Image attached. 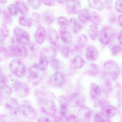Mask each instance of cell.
Masks as SVG:
<instances>
[{
    "mask_svg": "<svg viewBox=\"0 0 122 122\" xmlns=\"http://www.w3.org/2000/svg\"></svg>",
    "mask_w": 122,
    "mask_h": 122,
    "instance_id": "94428289",
    "label": "cell"
},
{
    "mask_svg": "<svg viewBox=\"0 0 122 122\" xmlns=\"http://www.w3.org/2000/svg\"><path fill=\"white\" fill-rule=\"evenodd\" d=\"M101 89L98 84L96 83L92 84L90 91L91 99L95 102L98 100L101 94Z\"/></svg>",
    "mask_w": 122,
    "mask_h": 122,
    "instance_id": "2e32d148",
    "label": "cell"
},
{
    "mask_svg": "<svg viewBox=\"0 0 122 122\" xmlns=\"http://www.w3.org/2000/svg\"><path fill=\"white\" fill-rule=\"evenodd\" d=\"M42 53L46 56L47 58H50L51 59L55 58L57 54L56 51L51 46L44 47L42 50Z\"/></svg>",
    "mask_w": 122,
    "mask_h": 122,
    "instance_id": "4316f807",
    "label": "cell"
},
{
    "mask_svg": "<svg viewBox=\"0 0 122 122\" xmlns=\"http://www.w3.org/2000/svg\"><path fill=\"white\" fill-rule=\"evenodd\" d=\"M45 5L48 6H54L55 5V0H42Z\"/></svg>",
    "mask_w": 122,
    "mask_h": 122,
    "instance_id": "816d5d0a",
    "label": "cell"
},
{
    "mask_svg": "<svg viewBox=\"0 0 122 122\" xmlns=\"http://www.w3.org/2000/svg\"><path fill=\"white\" fill-rule=\"evenodd\" d=\"M7 9L8 12L11 15L15 16L18 14V10L16 6L13 4H10L8 5Z\"/></svg>",
    "mask_w": 122,
    "mask_h": 122,
    "instance_id": "b9f144b4",
    "label": "cell"
},
{
    "mask_svg": "<svg viewBox=\"0 0 122 122\" xmlns=\"http://www.w3.org/2000/svg\"><path fill=\"white\" fill-rule=\"evenodd\" d=\"M12 93V89L8 85H4L1 86L0 95L1 99H9L11 97Z\"/></svg>",
    "mask_w": 122,
    "mask_h": 122,
    "instance_id": "ffe728a7",
    "label": "cell"
},
{
    "mask_svg": "<svg viewBox=\"0 0 122 122\" xmlns=\"http://www.w3.org/2000/svg\"><path fill=\"white\" fill-rule=\"evenodd\" d=\"M113 36L112 30L109 27H105L99 33L98 38L102 44L107 45L110 43Z\"/></svg>",
    "mask_w": 122,
    "mask_h": 122,
    "instance_id": "ba28073f",
    "label": "cell"
},
{
    "mask_svg": "<svg viewBox=\"0 0 122 122\" xmlns=\"http://www.w3.org/2000/svg\"><path fill=\"white\" fill-rule=\"evenodd\" d=\"M78 115L81 120L86 122H89L91 117V111L88 107H82L79 110Z\"/></svg>",
    "mask_w": 122,
    "mask_h": 122,
    "instance_id": "d6986e66",
    "label": "cell"
},
{
    "mask_svg": "<svg viewBox=\"0 0 122 122\" xmlns=\"http://www.w3.org/2000/svg\"><path fill=\"white\" fill-rule=\"evenodd\" d=\"M43 71L38 64H34L29 70L28 79L34 85H37L42 80Z\"/></svg>",
    "mask_w": 122,
    "mask_h": 122,
    "instance_id": "3957f363",
    "label": "cell"
},
{
    "mask_svg": "<svg viewBox=\"0 0 122 122\" xmlns=\"http://www.w3.org/2000/svg\"><path fill=\"white\" fill-rule=\"evenodd\" d=\"M38 104L43 113L49 117H53L56 113V105L53 101L47 99H41Z\"/></svg>",
    "mask_w": 122,
    "mask_h": 122,
    "instance_id": "7a4b0ae2",
    "label": "cell"
},
{
    "mask_svg": "<svg viewBox=\"0 0 122 122\" xmlns=\"http://www.w3.org/2000/svg\"><path fill=\"white\" fill-rule=\"evenodd\" d=\"M9 68L11 72L19 77L24 76L26 72V68L24 64L19 59H14L9 64Z\"/></svg>",
    "mask_w": 122,
    "mask_h": 122,
    "instance_id": "277c9868",
    "label": "cell"
},
{
    "mask_svg": "<svg viewBox=\"0 0 122 122\" xmlns=\"http://www.w3.org/2000/svg\"><path fill=\"white\" fill-rule=\"evenodd\" d=\"M118 102H119V107H118V112L120 116L122 117V95H120L118 96Z\"/></svg>",
    "mask_w": 122,
    "mask_h": 122,
    "instance_id": "f907efd6",
    "label": "cell"
},
{
    "mask_svg": "<svg viewBox=\"0 0 122 122\" xmlns=\"http://www.w3.org/2000/svg\"><path fill=\"white\" fill-rule=\"evenodd\" d=\"M11 54L9 49H7L4 46H1L0 47V58L1 59L3 58L4 59H8L11 56Z\"/></svg>",
    "mask_w": 122,
    "mask_h": 122,
    "instance_id": "60d3db41",
    "label": "cell"
},
{
    "mask_svg": "<svg viewBox=\"0 0 122 122\" xmlns=\"http://www.w3.org/2000/svg\"><path fill=\"white\" fill-rule=\"evenodd\" d=\"M122 48L120 45H115L111 49V53L113 56H117L122 51Z\"/></svg>",
    "mask_w": 122,
    "mask_h": 122,
    "instance_id": "bcb514c9",
    "label": "cell"
},
{
    "mask_svg": "<svg viewBox=\"0 0 122 122\" xmlns=\"http://www.w3.org/2000/svg\"><path fill=\"white\" fill-rule=\"evenodd\" d=\"M8 49L11 56H15L21 59L26 58L28 56V51L23 46H8Z\"/></svg>",
    "mask_w": 122,
    "mask_h": 122,
    "instance_id": "52a82bcc",
    "label": "cell"
},
{
    "mask_svg": "<svg viewBox=\"0 0 122 122\" xmlns=\"http://www.w3.org/2000/svg\"></svg>",
    "mask_w": 122,
    "mask_h": 122,
    "instance_id": "91938a15",
    "label": "cell"
},
{
    "mask_svg": "<svg viewBox=\"0 0 122 122\" xmlns=\"http://www.w3.org/2000/svg\"><path fill=\"white\" fill-rule=\"evenodd\" d=\"M15 37L24 46L28 45L30 42L29 34L26 31L20 28H16L13 30Z\"/></svg>",
    "mask_w": 122,
    "mask_h": 122,
    "instance_id": "30bf717a",
    "label": "cell"
},
{
    "mask_svg": "<svg viewBox=\"0 0 122 122\" xmlns=\"http://www.w3.org/2000/svg\"><path fill=\"white\" fill-rule=\"evenodd\" d=\"M99 32L97 25L92 24L90 26L88 31V35L92 41H95L99 36Z\"/></svg>",
    "mask_w": 122,
    "mask_h": 122,
    "instance_id": "484cf974",
    "label": "cell"
},
{
    "mask_svg": "<svg viewBox=\"0 0 122 122\" xmlns=\"http://www.w3.org/2000/svg\"><path fill=\"white\" fill-rule=\"evenodd\" d=\"M117 110L115 107L107 104L101 107V113L109 118L114 117L117 114Z\"/></svg>",
    "mask_w": 122,
    "mask_h": 122,
    "instance_id": "5bb4252c",
    "label": "cell"
},
{
    "mask_svg": "<svg viewBox=\"0 0 122 122\" xmlns=\"http://www.w3.org/2000/svg\"><path fill=\"white\" fill-rule=\"evenodd\" d=\"M120 72L119 67L114 61H107L104 64L103 76L105 79L114 81L118 78Z\"/></svg>",
    "mask_w": 122,
    "mask_h": 122,
    "instance_id": "6da1fadb",
    "label": "cell"
},
{
    "mask_svg": "<svg viewBox=\"0 0 122 122\" xmlns=\"http://www.w3.org/2000/svg\"><path fill=\"white\" fill-rule=\"evenodd\" d=\"M68 101L69 106L72 108H76L83 105L85 102V99L81 94L75 93L69 96Z\"/></svg>",
    "mask_w": 122,
    "mask_h": 122,
    "instance_id": "9c48e42d",
    "label": "cell"
},
{
    "mask_svg": "<svg viewBox=\"0 0 122 122\" xmlns=\"http://www.w3.org/2000/svg\"><path fill=\"white\" fill-rule=\"evenodd\" d=\"M1 16L3 21L6 24H10L12 23V19L11 15L5 10L1 11Z\"/></svg>",
    "mask_w": 122,
    "mask_h": 122,
    "instance_id": "d590c367",
    "label": "cell"
},
{
    "mask_svg": "<svg viewBox=\"0 0 122 122\" xmlns=\"http://www.w3.org/2000/svg\"><path fill=\"white\" fill-rule=\"evenodd\" d=\"M32 18L33 22H35V23L37 25H38L40 23V15L38 13L36 12H33L31 15Z\"/></svg>",
    "mask_w": 122,
    "mask_h": 122,
    "instance_id": "f6af8a7d",
    "label": "cell"
},
{
    "mask_svg": "<svg viewBox=\"0 0 122 122\" xmlns=\"http://www.w3.org/2000/svg\"><path fill=\"white\" fill-rule=\"evenodd\" d=\"M115 9L117 12L122 13V0H117L116 1Z\"/></svg>",
    "mask_w": 122,
    "mask_h": 122,
    "instance_id": "681fc988",
    "label": "cell"
},
{
    "mask_svg": "<svg viewBox=\"0 0 122 122\" xmlns=\"http://www.w3.org/2000/svg\"><path fill=\"white\" fill-rule=\"evenodd\" d=\"M46 31L43 27H39L37 30L34 35V39L38 44L43 43L46 37Z\"/></svg>",
    "mask_w": 122,
    "mask_h": 122,
    "instance_id": "9a60e30c",
    "label": "cell"
},
{
    "mask_svg": "<svg viewBox=\"0 0 122 122\" xmlns=\"http://www.w3.org/2000/svg\"><path fill=\"white\" fill-rule=\"evenodd\" d=\"M50 64L51 66L54 69H57L59 67V62L57 59L55 58L51 59Z\"/></svg>",
    "mask_w": 122,
    "mask_h": 122,
    "instance_id": "7dc6e473",
    "label": "cell"
},
{
    "mask_svg": "<svg viewBox=\"0 0 122 122\" xmlns=\"http://www.w3.org/2000/svg\"><path fill=\"white\" fill-rule=\"evenodd\" d=\"M48 58L43 54L41 53L39 60L38 65L42 70L45 71L48 65Z\"/></svg>",
    "mask_w": 122,
    "mask_h": 122,
    "instance_id": "4dcf8cb0",
    "label": "cell"
},
{
    "mask_svg": "<svg viewBox=\"0 0 122 122\" xmlns=\"http://www.w3.org/2000/svg\"><path fill=\"white\" fill-rule=\"evenodd\" d=\"M95 122H112L109 117H107L101 113H98L95 115Z\"/></svg>",
    "mask_w": 122,
    "mask_h": 122,
    "instance_id": "74e56055",
    "label": "cell"
},
{
    "mask_svg": "<svg viewBox=\"0 0 122 122\" xmlns=\"http://www.w3.org/2000/svg\"><path fill=\"white\" fill-rule=\"evenodd\" d=\"M85 64V61L80 56H75L71 61L72 66L74 69H81L84 66Z\"/></svg>",
    "mask_w": 122,
    "mask_h": 122,
    "instance_id": "44dd1931",
    "label": "cell"
},
{
    "mask_svg": "<svg viewBox=\"0 0 122 122\" xmlns=\"http://www.w3.org/2000/svg\"><path fill=\"white\" fill-rule=\"evenodd\" d=\"M15 6L18 11L23 15H25L28 12V8L26 4L22 0H17Z\"/></svg>",
    "mask_w": 122,
    "mask_h": 122,
    "instance_id": "7402d4cb",
    "label": "cell"
},
{
    "mask_svg": "<svg viewBox=\"0 0 122 122\" xmlns=\"http://www.w3.org/2000/svg\"><path fill=\"white\" fill-rule=\"evenodd\" d=\"M48 82L51 86L55 87H60L64 84L65 79L62 73L57 71L49 78Z\"/></svg>",
    "mask_w": 122,
    "mask_h": 122,
    "instance_id": "8fae6325",
    "label": "cell"
},
{
    "mask_svg": "<svg viewBox=\"0 0 122 122\" xmlns=\"http://www.w3.org/2000/svg\"><path fill=\"white\" fill-rule=\"evenodd\" d=\"M16 112L21 117L24 119H32L36 115L35 110L31 105L28 104L22 105L19 106Z\"/></svg>",
    "mask_w": 122,
    "mask_h": 122,
    "instance_id": "5b68a950",
    "label": "cell"
},
{
    "mask_svg": "<svg viewBox=\"0 0 122 122\" xmlns=\"http://www.w3.org/2000/svg\"><path fill=\"white\" fill-rule=\"evenodd\" d=\"M118 40L119 43L122 44V30L120 32L118 36Z\"/></svg>",
    "mask_w": 122,
    "mask_h": 122,
    "instance_id": "11a10c76",
    "label": "cell"
},
{
    "mask_svg": "<svg viewBox=\"0 0 122 122\" xmlns=\"http://www.w3.org/2000/svg\"><path fill=\"white\" fill-rule=\"evenodd\" d=\"M58 2L61 4H64L66 3L67 0H57Z\"/></svg>",
    "mask_w": 122,
    "mask_h": 122,
    "instance_id": "6f0895ef",
    "label": "cell"
},
{
    "mask_svg": "<svg viewBox=\"0 0 122 122\" xmlns=\"http://www.w3.org/2000/svg\"><path fill=\"white\" fill-rule=\"evenodd\" d=\"M0 33L1 37L3 38L9 36V29L6 25L1 24L0 27Z\"/></svg>",
    "mask_w": 122,
    "mask_h": 122,
    "instance_id": "7bdbcfd3",
    "label": "cell"
},
{
    "mask_svg": "<svg viewBox=\"0 0 122 122\" xmlns=\"http://www.w3.org/2000/svg\"><path fill=\"white\" fill-rule=\"evenodd\" d=\"M58 25L62 30H66L68 28L69 22L67 19L64 16H60L57 19Z\"/></svg>",
    "mask_w": 122,
    "mask_h": 122,
    "instance_id": "836d02e7",
    "label": "cell"
},
{
    "mask_svg": "<svg viewBox=\"0 0 122 122\" xmlns=\"http://www.w3.org/2000/svg\"><path fill=\"white\" fill-rule=\"evenodd\" d=\"M102 90L105 94L110 93L112 90V86L111 81L105 79L102 85Z\"/></svg>",
    "mask_w": 122,
    "mask_h": 122,
    "instance_id": "8d00e7d4",
    "label": "cell"
},
{
    "mask_svg": "<svg viewBox=\"0 0 122 122\" xmlns=\"http://www.w3.org/2000/svg\"><path fill=\"white\" fill-rule=\"evenodd\" d=\"M7 79L4 75H1L0 76V84L3 85H5L7 82Z\"/></svg>",
    "mask_w": 122,
    "mask_h": 122,
    "instance_id": "db71d44e",
    "label": "cell"
},
{
    "mask_svg": "<svg viewBox=\"0 0 122 122\" xmlns=\"http://www.w3.org/2000/svg\"><path fill=\"white\" fill-rule=\"evenodd\" d=\"M88 3L92 8L100 11L104 9V4L101 0H88Z\"/></svg>",
    "mask_w": 122,
    "mask_h": 122,
    "instance_id": "83f0119b",
    "label": "cell"
},
{
    "mask_svg": "<svg viewBox=\"0 0 122 122\" xmlns=\"http://www.w3.org/2000/svg\"><path fill=\"white\" fill-rule=\"evenodd\" d=\"M38 122H52L46 117H41L38 118Z\"/></svg>",
    "mask_w": 122,
    "mask_h": 122,
    "instance_id": "f5cc1de1",
    "label": "cell"
},
{
    "mask_svg": "<svg viewBox=\"0 0 122 122\" xmlns=\"http://www.w3.org/2000/svg\"><path fill=\"white\" fill-rule=\"evenodd\" d=\"M44 20L48 24H51L54 21L55 18L53 13L50 11H47L43 15Z\"/></svg>",
    "mask_w": 122,
    "mask_h": 122,
    "instance_id": "d6a6232c",
    "label": "cell"
},
{
    "mask_svg": "<svg viewBox=\"0 0 122 122\" xmlns=\"http://www.w3.org/2000/svg\"><path fill=\"white\" fill-rule=\"evenodd\" d=\"M89 75L92 76H96L98 73V68L97 65L94 63H91L90 65L88 71Z\"/></svg>",
    "mask_w": 122,
    "mask_h": 122,
    "instance_id": "f35d334b",
    "label": "cell"
},
{
    "mask_svg": "<svg viewBox=\"0 0 122 122\" xmlns=\"http://www.w3.org/2000/svg\"><path fill=\"white\" fill-rule=\"evenodd\" d=\"M118 23L119 25L121 27H122V15L119 16L118 19Z\"/></svg>",
    "mask_w": 122,
    "mask_h": 122,
    "instance_id": "9f6ffc18",
    "label": "cell"
},
{
    "mask_svg": "<svg viewBox=\"0 0 122 122\" xmlns=\"http://www.w3.org/2000/svg\"><path fill=\"white\" fill-rule=\"evenodd\" d=\"M90 20L91 21L93 24L98 25L101 20L100 16L95 11H92L90 14Z\"/></svg>",
    "mask_w": 122,
    "mask_h": 122,
    "instance_id": "e575fe53",
    "label": "cell"
},
{
    "mask_svg": "<svg viewBox=\"0 0 122 122\" xmlns=\"http://www.w3.org/2000/svg\"><path fill=\"white\" fill-rule=\"evenodd\" d=\"M18 22L20 25L27 27H31L33 23L31 18H30L25 15L19 17Z\"/></svg>",
    "mask_w": 122,
    "mask_h": 122,
    "instance_id": "f546056e",
    "label": "cell"
},
{
    "mask_svg": "<svg viewBox=\"0 0 122 122\" xmlns=\"http://www.w3.org/2000/svg\"><path fill=\"white\" fill-rule=\"evenodd\" d=\"M60 38L62 41L67 44L71 43L72 37L71 33L66 30H62L60 31Z\"/></svg>",
    "mask_w": 122,
    "mask_h": 122,
    "instance_id": "cb8c5ba5",
    "label": "cell"
},
{
    "mask_svg": "<svg viewBox=\"0 0 122 122\" xmlns=\"http://www.w3.org/2000/svg\"><path fill=\"white\" fill-rule=\"evenodd\" d=\"M7 1H8V0H0L1 3L2 4L6 3Z\"/></svg>",
    "mask_w": 122,
    "mask_h": 122,
    "instance_id": "680465c9",
    "label": "cell"
},
{
    "mask_svg": "<svg viewBox=\"0 0 122 122\" xmlns=\"http://www.w3.org/2000/svg\"><path fill=\"white\" fill-rule=\"evenodd\" d=\"M71 50L68 46H65L63 47L61 51L62 56L65 58H67L69 55Z\"/></svg>",
    "mask_w": 122,
    "mask_h": 122,
    "instance_id": "ee69618b",
    "label": "cell"
},
{
    "mask_svg": "<svg viewBox=\"0 0 122 122\" xmlns=\"http://www.w3.org/2000/svg\"><path fill=\"white\" fill-rule=\"evenodd\" d=\"M99 52L95 47L89 46L87 49L86 56L88 61H96L99 57Z\"/></svg>",
    "mask_w": 122,
    "mask_h": 122,
    "instance_id": "ac0fdd59",
    "label": "cell"
},
{
    "mask_svg": "<svg viewBox=\"0 0 122 122\" xmlns=\"http://www.w3.org/2000/svg\"><path fill=\"white\" fill-rule=\"evenodd\" d=\"M14 92L16 95L21 98L27 97L30 92V89L28 85L22 82L16 81L13 85Z\"/></svg>",
    "mask_w": 122,
    "mask_h": 122,
    "instance_id": "8992f818",
    "label": "cell"
},
{
    "mask_svg": "<svg viewBox=\"0 0 122 122\" xmlns=\"http://www.w3.org/2000/svg\"><path fill=\"white\" fill-rule=\"evenodd\" d=\"M8 101L5 104V107L6 109L9 110H16L19 107L18 103V101L14 98H11L9 99Z\"/></svg>",
    "mask_w": 122,
    "mask_h": 122,
    "instance_id": "f1b7e54d",
    "label": "cell"
},
{
    "mask_svg": "<svg viewBox=\"0 0 122 122\" xmlns=\"http://www.w3.org/2000/svg\"><path fill=\"white\" fill-rule=\"evenodd\" d=\"M79 19L80 21L84 24H86L90 20V14L87 9H82L79 13Z\"/></svg>",
    "mask_w": 122,
    "mask_h": 122,
    "instance_id": "d4e9b609",
    "label": "cell"
},
{
    "mask_svg": "<svg viewBox=\"0 0 122 122\" xmlns=\"http://www.w3.org/2000/svg\"><path fill=\"white\" fill-rule=\"evenodd\" d=\"M81 4L79 0H67V10L69 13L77 14L81 11Z\"/></svg>",
    "mask_w": 122,
    "mask_h": 122,
    "instance_id": "7c38bea8",
    "label": "cell"
},
{
    "mask_svg": "<svg viewBox=\"0 0 122 122\" xmlns=\"http://www.w3.org/2000/svg\"><path fill=\"white\" fill-rule=\"evenodd\" d=\"M59 102L60 104L61 116L64 119H66L69 106L68 99H67L64 96H61L59 98Z\"/></svg>",
    "mask_w": 122,
    "mask_h": 122,
    "instance_id": "4fadbf2b",
    "label": "cell"
},
{
    "mask_svg": "<svg viewBox=\"0 0 122 122\" xmlns=\"http://www.w3.org/2000/svg\"><path fill=\"white\" fill-rule=\"evenodd\" d=\"M67 122H80L79 118L74 115H71L66 119Z\"/></svg>",
    "mask_w": 122,
    "mask_h": 122,
    "instance_id": "c3c4849f",
    "label": "cell"
},
{
    "mask_svg": "<svg viewBox=\"0 0 122 122\" xmlns=\"http://www.w3.org/2000/svg\"><path fill=\"white\" fill-rule=\"evenodd\" d=\"M29 6L34 9L39 8L41 5L40 0H27Z\"/></svg>",
    "mask_w": 122,
    "mask_h": 122,
    "instance_id": "ab89813d",
    "label": "cell"
},
{
    "mask_svg": "<svg viewBox=\"0 0 122 122\" xmlns=\"http://www.w3.org/2000/svg\"><path fill=\"white\" fill-rule=\"evenodd\" d=\"M88 43V38L86 35L82 34L80 35L77 41V47L79 49L83 48L86 47Z\"/></svg>",
    "mask_w": 122,
    "mask_h": 122,
    "instance_id": "1f68e13d",
    "label": "cell"
},
{
    "mask_svg": "<svg viewBox=\"0 0 122 122\" xmlns=\"http://www.w3.org/2000/svg\"><path fill=\"white\" fill-rule=\"evenodd\" d=\"M69 23L74 33H78L82 28V25L81 23L75 18H71L69 19Z\"/></svg>",
    "mask_w": 122,
    "mask_h": 122,
    "instance_id": "603a6c76",
    "label": "cell"
},
{
    "mask_svg": "<svg viewBox=\"0 0 122 122\" xmlns=\"http://www.w3.org/2000/svg\"><path fill=\"white\" fill-rule=\"evenodd\" d=\"M46 34L49 42L53 45L57 44L59 39V36L56 31L51 28L47 30Z\"/></svg>",
    "mask_w": 122,
    "mask_h": 122,
    "instance_id": "e0dca14e",
    "label": "cell"
}]
</instances>
